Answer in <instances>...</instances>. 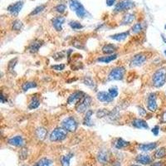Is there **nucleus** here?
<instances>
[{
    "mask_svg": "<svg viewBox=\"0 0 166 166\" xmlns=\"http://www.w3.org/2000/svg\"><path fill=\"white\" fill-rule=\"evenodd\" d=\"M166 82V67L159 68L152 76V84L154 87L159 88Z\"/></svg>",
    "mask_w": 166,
    "mask_h": 166,
    "instance_id": "1",
    "label": "nucleus"
},
{
    "mask_svg": "<svg viewBox=\"0 0 166 166\" xmlns=\"http://www.w3.org/2000/svg\"><path fill=\"white\" fill-rule=\"evenodd\" d=\"M67 135V131L63 127H58L53 130L50 134L49 139L51 141L58 142L65 140Z\"/></svg>",
    "mask_w": 166,
    "mask_h": 166,
    "instance_id": "2",
    "label": "nucleus"
},
{
    "mask_svg": "<svg viewBox=\"0 0 166 166\" xmlns=\"http://www.w3.org/2000/svg\"><path fill=\"white\" fill-rule=\"evenodd\" d=\"M91 104V98L87 95H84L82 99L79 100L76 106V110L78 113H84L89 111L88 109L90 107Z\"/></svg>",
    "mask_w": 166,
    "mask_h": 166,
    "instance_id": "3",
    "label": "nucleus"
},
{
    "mask_svg": "<svg viewBox=\"0 0 166 166\" xmlns=\"http://www.w3.org/2000/svg\"><path fill=\"white\" fill-rule=\"evenodd\" d=\"M125 69L123 66H117L111 71V72L108 75L109 81H120L124 78Z\"/></svg>",
    "mask_w": 166,
    "mask_h": 166,
    "instance_id": "4",
    "label": "nucleus"
},
{
    "mask_svg": "<svg viewBox=\"0 0 166 166\" xmlns=\"http://www.w3.org/2000/svg\"><path fill=\"white\" fill-rule=\"evenodd\" d=\"M62 125L67 132H75L78 127V123L72 116H69L63 120L62 122Z\"/></svg>",
    "mask_w": 166,
    "mask_h": 166,
    "instance_id": "5",
    "label": "nucleus"
},
{
    "mask_svg": "<svg viewBox=\"0 0 166 166\" xmlns=\"http://www.w3.org/2000/svg\"><path fill=\"white\" fill-rule=\"evenodd\" d=\"M147 60V55L145 53H141L136 54L134 58H132L131 62H130V66L131 67H135V66H140L141 65H143L145 62V61Z\"/></svg>",
    "mask_w": 166,
    "mask_h": 166,
    "instance_id": "6",
    "label": "nucleus"
},
{
    "mask_svg": "<svg viewBox=\"0 0 166 166\" xmlns=\"http://www.w3.org/2000/svg\"><path fill=\"white\" fill-rule=\"evenodd\" d=\"M134 3L130 0H121L118 4H116L115 7L116 12H122L124 10H128L130 8H133Z\"/></svg>",
    "mask_w": 166,
    "mask_h": 166,
    "instance_id": "7",
    "label": "nucleus"
},
{
    "mask_svg": "<svg viewBox=\"0 0 166 166\" xmlns=\"http://www.w3.org/2000/svg\"><path fill=\"white\" fill-rule=\"evenodd\" d=\"M147 108L149 111L154 112L157 111L158 105L155 93H150L147 98Z\"/></svg>",
    "mask_w": 166,
    "mask_h": 166,
    "instance_id": "8",
    "label": "nucleus"
},
{
    "mask_svg": "<svg viewBox=\"0 0 166 166\" xmlns=\"http://www.w3.org/2000/svg\"><path fill=\"white\" fill-rule=\"evenodd\" d=\"M8 144L16 147H23L25 145L24 139L21 135H16L8 140Z\"/></svg>",
    "mask_w": 166,
    "mask_h": 166,
    "instance_id": "9",
    "label": "nucleus"
},
{
    "mask_svg": "<svg viewBox=\"0 0 166 166\" xmlns=\"http://www.w3.org/2000/svg\"><path fill=\"white\" fill-rule=\"evenodd\" d=\"M23 6V1H19V2L15 3V4L9 5L8 7V10L12 14H13L14 16H17L18 14V12L21 11Z\"/></svg>",
    "mask_w": 166,
    "mask_h": 166,
    "instance_id": "10",
    "label": "nucleus"
},
{
    "mask_svg": "<svg viewBox=\"0 0 166 166\" xmlns=\"http://www.w3.org/2000/svg\"><path fill=\"white\" fill-rule=\"evenodd\" d=\"M84 96V93L82 91H75L74 93H72L71 95L68 97L67 99V103L68 104H73L77 103Z\"/></svg>",
    "mask_w": 166,
    "mask_h": 166,
    "instance_id": "11",
    "label": "nucleus"
},
{
    "mask_svg": "<svg viewBox=\"0 0 166 166\" xmlns=\"http://www.w3.org/2000/svg\"><path fill=\"white\" fill-rule=\"evenodd\" d=\"M64 22H65V18L61 16L56 17L52 18V20L53 28L58 32H60V31L62 30V25L64 23Z\"/></svg>",
    "mask_w": 166,
    "mask_h": 166,
    "instance_id": "12",
    "label": "nucleus"
},
{
    "mask_svg": "<svg viewBox=\"0 0 166 166\" xmlns=\"http://www.w3.org/2000/svg\"><path fill=\"white\" fill-rule=\"evenodd\" d=\"M96 97L97 99L100 101L101 102H111L113 100V98H112L111 95L109 94V92H106V91H100L97 93L96 95Z\"/></svg>",
    "mask_w": 166,
    "mask_h": 166,
    "instance_id": "13",
    "label": "nucleus"
},
{
    "mask_svg": "<svg viewBox=\"0 0 166 166\" xmlns=\"http://www.w3.org/2000/svg\"><path fill=\"white\" fill-rule=\"evenodd\" d=\"M43 44V42L42 40H39V39H35L34 41L29 45L28 47V50L30 52L32 53H35L37 52V51L39 50V48L41 47L42 46Z\"/></svg>",
    "mask_w": 166,
    "mask_h": 166,
    "instance_id": "14",
    "label": "nucleus"
},
{
    "mask_svg": "<svg viewBox=\"0 0 166 166\" xmlns=\"http://www.w3.org/2000/svg\"><path fill=\"white\" fill-rule=\"evenodd\" d=\"M132 124L134 127L137 129H148L149 125L145 120L142 119H135L132 121Z\"/></svg>",
    "mask_w": 166,
    "mask_h": 166,
    "instance_id": "15",
    "label": "nucleus"
},
{
    "mask_svg": "<svg viewBox=\"0 0 166 166\" xmlns=\"http://www.w3.org/2000/svg\"><path fill=\"white\" fill-rule=\"evenodd\" d=\"M157 147V143L154 142V143H149V144H141L139 145V149L144 152L150 151L153 149H156Z\"/></svg>",
    "mask_w": 166,
    "mask_h": 166,
    "instance_id": "16",
    "label": "nucleus"
},
{
    "mask_svg": "<svg viewBox=\"0 0 166 166\" xmlns=\"http://www.w3.org/2000/svg\"><path fill=\"white\" fill-rule=\"evenodd\" d=\"M136 161L140 164H142V165H149L151 163L152 159L149 155H147V154H139L137 155L136 157Z\"/></svg>",
    "mask_w": 166,
    "mask_h": 166,
    "instance_id": "17",
    "label": "nucleus"
},
{
    "mask_svg": "<svg viewBox=\"0 0 166 166\" xmlns=\"http://www.w3.org/2000/svg\"><path fill=\"white\" fill-rule=\"evenodd\" d=\"M129 35H130V33H129V32H124V33H116V34L111 35V36H110V37H111V39H113V40L121 42L124 41V39H126V38L129 37Z\"/></svg>",
    "mask_w": 166,
    "mask_h": 166,
    "instance_id": "18",
    "label": "nucleus"
},
{
    "mask_svg": "<svg viewBox=\"0 0 166 166\" xmlns=\"http://www.w3.org/2000/svg\"><path fill=\"white\" fill-rule=\"evenodd\" d=\"M116 58H117V54H111V55H108V56L100 57L97 59V61L100 62H102V63H110Z\"/></svg>",
    "mask_w": 166,
    "mask_h": 166,
    "instance_id": "19",
    "label": "nucleus"
},
{
    "mask_svg": "<svg viewBox=\"0 0 166 166\" xmlns=\"http://www.w3.org/2000/svg\"><path fill=\"white\" fill-rule=\"evenodd\" d=\"M47 131L43 127H39L36 130V136L40 141H43L47 136Z\"/></svg>",
    "mask_w": 166,
    "mask_h": 166,
    "instance_id": "20",
    "label": "nucleus"
},
{
    "mask_svg": "<svg viewBox=\"0 0 166 166\" xmlns=\"http://www.w3.org/2000/svg\"><path fill=\"white\" fill-rule=\"evenodd\" d=\"M108 154L106 150H100L97 155V159L101 164H106L108 162Z\"/></svg>",
    "mask_w": 166,
    "mask_h": 166,
    "instance_id": "21",
    "label": "nucleus"
},
{
    "mask_svg": "<svg viewBox=\"0 0 166 166\" xmlns=\"http://www.w3.org/2000/svg\"><path fill=\"white\" fill-rule=\"evenodd\" d=\"M93 115V111L91 110L87 111L86 113V116L84 117V120H83V124L87 126H91L92 125V121H91V116Z\"/></svg>",
    "mask_w": 166,
    "mask_h": 166,
    "instance_id": "22",
    "label": "nucleus"
},
{
    "mask_svg": "<svg viewBox=\"0 0 166 166\" xmlns=\"http://www.w3.org/2000/svg\"><path fill=\"white\" fill-rule=\"evenodd\" d=\"M135 16L134 14H132V13H127L123 17L121 23L124 25L130 24L131 23H133V21L135 20Z\"/></svg>",
    "mask_w": 166,
    "mask_h": 166,
    "instance_id": "23",
    "label": "nucleus"
},
{
    "mask_svg": "<svg viewBox=\"0 0 166 166\" xmlns=\"http://www.w3.org/2000/svg\"><path fill=\"white\" fill-rule=\"evenodd\" d=\"M129 145H130V143H129L128 141H124V140L121 139V138L117 139L116 142H115V146H116V148L119 149L125 148V147H127Z\"/></svg>",
    "mask_w": 166,
    "mask_h": 166,
    "instance_id": "24",
    "label": "nucleus"
},
{
    "mask_svg": "<svg viewBox=\"0 0 166 166\" xmlns=\"http://www.w3.org/2000/svg\"><path fill=\"white\" fill-rule=\"evenodd\" d=\"M116 51V47L113 44H106L102 47V52L105 54H113Z\"/></svg>",
    "mask_w": 166,
    "mask_h": 166,
    "instance_id": "25",
    "label": "nucleus"
},
{
    "mask_svg": "<svg viewBox=\"0 0 166 166\" xmlns=\"http://www.w3.org/2000/svg\"><path fill=\"white\" fill-rule=\"evenodd\" d=\"M73 154L69 153L66 154L65 155H63L61 158V163H62V166H70V160L71 157H72Z\"/></svg>",
    "mask_w": 166,
    "mask_h": 166,
    "instance_id": "26",
    "label": "nucleus"
},
{
    "mask_svg": "<svg viewBox=\"0 0 166 166\" xmlns=\"http://www.w3.org/2000/svg\"><path fill=\"white\" fill-rule=\"evenodd\" d=\"M37 165L38 166H53V161L48 158H42L37 162Z\"/></svg>",
    "mask_w": 166,
    "mask_h": 166,
    "instance_id": "27",
    "label": "nucleus"
},
{
    "mask_svg": "<svg viewBox=\"0 0 166 166\" xmlns=\"http://www.w3.org/2000/svg\"><path fill=\"white\" fill-rule=\"evenodd\" d=\"M40 106V100L37 97H33L32 100H30L28 105V108L30 110H34V109H37L38 106Z\"/></svg>",
    "mask_w": 166,
    "mask_h": 166,
    "instance_id": "28",
    "label": "nucleus"
},
{
    "mask_svg": "<svg viewBox=\"0 0 166 166\" xmlns=\"http://www.w3.org/2000/svg\"><path fill=\"white\" fill-rule=\"evenodd\" d=\"M37 83L35 82H26L25 83H23V91H28L29 89H32V88H35V87H37Z\"/></svg>",
    "mask_w": 166,
    "mask_h": 166,
    "instance_id": "29",
    "label": "nucleus"
},
{
    "mask_svg": "<svg viewBox=\"0 0 166 166\" xmlns=\"http://www.w3.org/2000/svg\"><path fill=\"white\" fill-rule=\"evenodd\" d=\"M165 155H166V149L165 148H164V147H162V148H159V149H157V150L155 151V153H154V156H155V158H157V159H162V158L165 157Z\"/></svg>",
    "mask_w": 166,
    "mask_h": 166,
    "instance_id": "30",
    "label": "nucleus"
},
{
    "mask_svg": "<svg viewBox=\"0 0 166 166\" xmlns=\"http://www.w3.org/2000/svg\"><path fill=\"white\" fill-rule=\"evenodd\" d=\"M69 25L71 28L73 30H80L83 28V26L79 22H76V21H71L69 23Z\"/></svg>",
    "mask_w": 166,
    "mask_h": 166,
    "instance_id": "31",
    "label": "nucleus"
},
{
    "mask_svg": "<svg viewBox=\"0 0 166 166\" xmlns=\"http://www.w3.org/2000/svg\"><path fill=\"white\" fill-rule=\"evenodd\" d=\"M83 82L85 85H87V87H91V88H93V87H95V82H94V81L91 78V77H89V76H86L84 80H83Z\"/></svg>",
    "mask_w": 166,
    "mask_h": 166,
    "instance_id": "32",
    "label": "nucleus"
},
{
    "mask_svg": "<svg viewBox=\"0 0 166 166\" xmlns=\"http://www.w3.org/2000/svg\"><path fill=\"white\" fill-rule=\"evenodd\" d=\"M23 28V23L20 20H15L12 23V29L15 31H20Z\"/></svg>",
    "mask_w": 166,
    "mask_h": 166,
    "instance_id": "33",
    "label": "nucleus"
},
{
    "mask_svg": "<svg viewBox=\"0 0 166 166\" xmlns=\"http://www.w3.org/2000/svg\"><path fill=\"white\" fill-rule=\"evenodd\" d=\"M142 28H142L141 23H135V24L134 25L132 28H131V32H132L133 33H141Z\"/></svg>",
    "mask_w": 166,
    "mask_h": 166,
    "instance_id": "34",
    "label": "nucleus"
},
{
    "mask_svg": "<svg viewBox=\"0 0 166 166\" xmlns=\"http://www.w3.org/2000/svg\"><path fill=\"white\" fill-rule=\"evenodd\" d=\"M109 94L111 95L113 99H115L116 96L118 95V88L116 87H111L110 89H109Z\"/></svg>",
    "mask_w": 166,
    "mask_h": 166,
    "instance_id": "35",
    "label": "nucleus"
},
{
    "mask_svg": "<svg viewBox=\"0 0 166 166\" xmlns=\"http://www.w3.org/2000/svg\"><path fill=\"white\" fill-rule=\"evenodd\" d=\"M46 8V5H40V6H38L37 8H35L34 10H33V12L30 13V15H36L37 13H39V12H42Z\"/></svg>",
    "mask_w": 166,
    "mask_h": 166,
    "instance_id": "36",
    "label": "nucleus"
},
{
    "mask_svg": "<svg viewBox=\"0 0 166 166\" xmlns=\"http://www.w3.org/2000/svg\"><path fill=\"white\" fill-rule=\"evenodd\" d=\"M17 62V58H14V59L11 60V61L9 62V63H8V70L9 71L13 70L14 67H15V66H16Z\"/></svg>",
    "mask_w": 166,
    "mask_h": 166,
    "instance_id": "37",
    "label": "nucleus"
},
{
    "mask_svg": "<svg viewBox=\"0 0 166 166\" xmlns=\"http://www.w3.org/2000/svg\"><path fill=\"white\" fill-rule=\"evenodd\" d=\"M66 7L65 4H58V6H56L55 10H56L57 12H60V13H62V12L66 10Z\"/></svg>",
    "mask_w": 166,
    "mask_h": 166,
    "instance_id": "38",
    "label": "nucleus"
},
{
    "mask_svg": "<svg viewBox=\"0 0 166 166\" xmlns=\"http://www.w3.org/2000/svg\"><path fill=\"white\" fill-rule=\"evenodd\" d=\"M52 68L55 71H62L65 68V65L64 64H57V65L52 66Z\"/></svg>",
    "mask_w": 166,
    "mask_h": 166,
    "instance_id": "39",
    "label": "nucleus"
},
{
    "mask_svg": "<svg viewBox=\"0 0 166 166\" xmlns=\"http://www.w3.org/2000/svg\"><path fill=\"white\" fill-rule=\"evenodd\" d=\"M107 113H109V112H108L107 111H106V110H99L98 112H97V117L100 118V117L106 116L107 115Z\"/></svg>",
    "mask_w": 166,
    "mask_h": 166,
    "instance_id": "40",
    "label": "nucleus"
},
{
    "mask_svg": "<svg viewBox=\"0 0 166 166\" xmlns=\"http://www.w3.org/2000/svg\"><path fill=\"white\" fill-rule=\"evenodd\" d=\"M20 159H25L26 158L28 157V152H27V149H22V152L20 153Z\"/></svg>",
    "mask_w": 166,
    "mask_h": 166,
    "instance_id": "41",
    "label": "nucleus"
},
{
    "mask_svg": "<svg viewBox=\"0 0 166 166\" xmlns=\"http://www.w3.org/2000/svg\"><path fill=\"white\" fill-rule=\"evenodd\" d=\"M151 131H152V133H153L154 135H159V127L158 125H155V126L151 130Z\"/></svg>",
    "mask_w": 166,
    "mask_h": 166,
    "instance_id": "42",
    "label": "nucleus"
},
{
    "mask_svg": "<svg viewBox=\"0 0 166 166\" xmlns=\"http://www.w3.org/2000/svg\"><path fill=\"white\" fill-rule=\"evenodd\" d=\"M160 122H161L162 124H165V123H166V111L164 112V113H163V115H162Z\"/></svg>",
    "mask_w": 166,
    "mask_h": 166,
    "instance_id": "43",
    "label": "nucleus"
},
{
    "mask_svg": "<svg viewBox=\"0 0 166 166\" xmlns=\"http://www.w3.org/2000/svg\"><path fill=\"white\" fill-rule=\"evenodd\" d=\"M116 4V0H106V4L107 6H113L114 4Z\"/></svg>",
    "mask_w": 166,
    "mask_h": 166,
    "instance_id": "44",
    "label": "nucleus"
},
{
    "mask_svg": "<svg viewBox=\"0 0 166 166\" xmlns=\"http://www.w3.org/2000/svg\"><path fill=\"white\" fill-rule=\"evenodd\" d=\"M162 165V163L161 162H157V163H154V165L150 166H161Z\"/></svg>",
    "mask_w": 166,
    "mask_h": 166,
    "instance_id": "45",
    "label": "nucleus"
},
{
    "mask_svg": "<svg viewBox=\"0 0 166 166\" xmlns=\"http://www.w3.org/2000/svg\"><path fill=\"white\" fill-rule=\"evenodd\" d=\"M114 166H121V165H119V164H115V165H114Z\"/></svg>",
    "mask_w": 166,
    "mask_h": 166,
    "instance_id": "46",
    "label": "nucleus"
},
{
    "mask_svg": "<svg viewBox=\"0 0 166 166\" xmlns=\"http://www.w3.org/2000/svg\"><path fill=\"white\" fill-rule=\"evenodd\" d=\"M162 38H163V40H164V41H165L166 42V39H165V37H163V36H162Z\"/></svg>",
    "mask_w": 166,
    "mask_h": 166,
    "instance_id": "47",
    "label": "nucleus"
},
{
    "mask_svg": "<svg viewBox=\"0 0 166 166\" xmlns=\"http://www.w3.org/2000/svg\"><path fill=\"white\" fill-rule=\"evenodd\" d=\"M130 166H140V165H132Z\"/></svg>",
    "mask_w": 166,
    "mask_h": 166,
    "instance_id": "48",
    "label": "nucleus"
},
{
    "mask_svg": "<svg viewBox=\"0 0 166 166\" xmlns=\"http://www.w3.org/2000/svg\"><path fill=\"white\" fill-rule=\"evenodd\" d=\"M165 55H166V50H165Z\"/></svg>",
    "mask_w": 166,
    "mask_h": 166,
    "instance_id": "49",
    "label": "nucleus"
},
{
    "mask_svg": "<svg viewBox=\"0 0 166 166\" xmlns=\"http://www.w3.org/2000/svg\"><path fill=\"white\" fill-rule=\"evenodd\" d=\"M34 166H38V165H37V164H36V165H34Z\"/></svg>",
    "mask_w": 166,
    "mask_h": 166,
    "instance_id": "50",
    "label": "nucleus"
},
{
    "mask_svg": "<svg viewBox=\"0 0 166 166\" xmlns=\"http://www.w3.org/2000/svg\"><path fill=\"white\" fill-rule=\"evenodd\" d=\"M165 29H166V25H165Z\"/></svg>",
    "mask_w": 166,
    "mask_h": 166,
    "instance_id": "51",
    "label": "nucleus"
}]
</instances>
